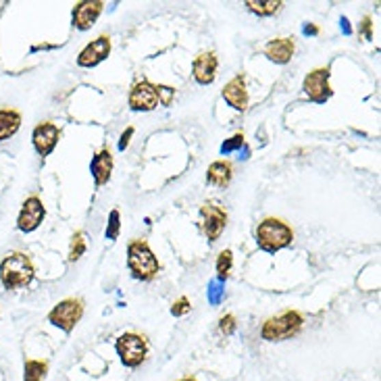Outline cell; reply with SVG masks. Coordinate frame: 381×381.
<instances>
[{"instance_id":"23","label":"cell","mask_w":381,"mask_h":381,"mask_svg":"<svg viewBox=\"0 0 381 381\" xmlns=\"http://www.w3.org/2000/svg\"><path fill=\"white\" fill-rule=\"evenodd\" d=\"M231 265H233V254H231V250H221V254H219V259H217V273H219V279H221V281L229 277Z\"/></svg>"},{"instance_id":"28","label":"cell","mask_w":381,"mask_h":381,"mask_svg":"<svg viewBox=\"0 0 381 381\" xmlns=\"http://www.w3.org/2000/svg\"><path fill=\"white\" fill-rule=\"evenodd\" d=\"M185 313H189V302H187V298H179L177 302H173V306H171V315L181 317V315H185Z\"/></svg>"},{"instance_id":"22","label":"cell","mask_w":381,"mask_h":381,"mask_svg":"<svg viewBox=\"0 0 381 381\" xmlns=\"http://www.w3.org/2000/svg\"><path fill=\"white\" fill-rule=\"evenodd\" d=\"M86 252V240H83V233L81 231H75L73 237H71V246H69V261L75 263L83 257Z\"/></svg>"},{"instance_id":"11","label":"cell","mask_w":381,"mask_h":381,"mask_svg":"<svg viewBox=\"0 0 381 381\" xmlns=\"http://www.w3.org/2000/svg\"><path fill=\"white\" fill-rule=\"evenodd\" d=\"M111 55V38L109 36H98L96 40H92L86 49L77 57L79 67H96Z\"/></svg>"},{"instance_id":"9","label":"cell","mask_w":381,"mask_h":381,"mask_svg":"<svg viewBox=\"0 0 381 381\" xmlns=\"http://www.w3.org/2000/svg\"><path fill=\"white\" fill-rule=\"evenodd\" d=\"M159 92L150 81H137L129 92V107L133 111H155L159 107Z\"/></svg>"},{"instance_id":"29","label":"cell","mask_w":381,"mask_h":381,"mask_svg":"<svg viewBox=\"0 0 381 381\" xmlns=\"http://www.w3.org/2000/svg\"><path fill=\"white\" fill-rule=\"evenodd\" d=\"M133 135V127H127L123 133H121V140H119V150H125L129 146V140Z\"/></svg>"},{"instance_id":"6","label":"cell","mask_w":381,"mask_h":381,"mask_svg":"<svg viewBox=\"0 0 381 381\" xmlns=\"http://www.w3.org/2000/svg\"><path fill=\"white\" fill-rule=\"evenodd\" d=\"M81 315H83V300H79V298H67V300L59 302L49 313V321L55 327H59V329H63V331L69 333V331L75 329V325L79 323Z\"/></svg>"},{"instance_id":"3","label":"cell","mask_w":381,"mask_h":381,"mask_svg":"<svg viewBox=\"0 0 381 381\" xmlns=\"http://www.w3.org/2000/svg\"><path fill=\"white\" fill-rule=\"evenodd\" d=\"M127 267L131 271V275L135 279L142 281H150L157 277L161 265L159 259L155 257V252L150 250V246L144 240H133L127 246Z\"/></svg>"},{"instance_id":"8","label":"cell","mask_w":381,"mask_h":381,"mask_svg":"<svg viewBox=\"0 0 381 381\" xmlns=\"http://www.w3.org/2000/svg\"><path fill=\"white\" fill-rule=\"evenodd\" d=\"M59 137H61V131L55 123L51 121H44V123H38L34 133H31V142H34V148L36 153L44 159V157H49L57 144H59Z\"/></svg>"},{"instance_id":"10","label":"cell","mask_w":381,"mask_h":381,"mask_svg":"<svg viewBox=\"0 0 381 381\" xmlns=\"http://www.w3.org/2000/svg\"><path fill=\"white\" fill-rule=\"evenodd\" d=\"M200 215L205 219V233L209 237V242H217L227 225V213L215 202H205L200 207Z\"/></svg>"},{"instance_id":"24","label":"cell","mask_w":381,"mask_h":381,"mask_svg":"<svg viewBox=\"0 0 381 381\" xmlns=\"http://www.w3.org/2000/svg\"><path fill=\"white\" fill-rule=\"evenodd\" d=\"M121 215H119V211L115 209V211H111V217H109V227H107V237L109 240H117L119 237V227H121Z\"/></svg>"},{"instance_id":"5","label":"cell","mask_w":381,"mask_h":381,"mask_svg":"<svg viewBox=\"0 0 381 381\" xmlns=\"http://www.w3.org/2000/svg\"><path fill=\"white\" fill-rule=\"evenodd\" d=\"M115 348H117V354L121 356V363L129 369L140 367L146 360V354H148L146 340L137 336V333H123V336H119Z\"/></svg>"},{"instance_id":"13","label":"cell","mask_w":381,"mask_h":381,"mask_svg":"<svg viewBox=\"0 0 381 381\" xmlns=\"http://www.w3.org/2000/svg\"><path fill=\"white\" fill-rule=\"evenodd\" d=\"M105 9V3H101V0H86V3H77L75 9H73V25L81 31L90 29L94 23H96V19L101 17Z\"/></svg>"},{"instance_id":"27","label":"cell","mask_w":381,"mask_h":381,"mask_svg":"<svg viewBox=\"0 0 381 381\" xmlns=\"http://www.w3.org/2000/svg\"><path fill=\"white\" fill-rule=\"evenodd\" d=\"M219 329H221V333H225V336H231V333L235 331V317H233V315H225V317H221V321H219Z\"/></svg>"},{"instance_id":"14","label":"cell","mask_w":381,"mask_h":381,"mask_svg":"<svg viewBox=\"0 0 381 381\" xmlns=\"http://www.w3.org/2000/svg\"><path fill=\"white\" fill-rule=\"evenodd\" d=\"M223 98L229 107H233L235 111H246L248 107V90H246V79L244 75H235L233 79H229L223 88Z\"/></svg>"},{"instance_id":"1","label":"cell","mask_w":381,"mask_h":381,"mask_svg":"<svg viewBox=\"0 0 381 381\" xmlns=\"http://www.w3.org/2000/svg\"><path fill=\"white\" fill-rule=\"evenodd\" d=\"M34 279V265L25 252H9L0 263V281L7 290L25 288Z\"/></svg>"},{"instance_id":"21","label":"cell","mask_w":381,"mask_h":381,"mask_svg":"<svg viewBox=\"0 0 381 381\" xmlns=\"http://www.w3.org/2000/svg\"><path fill=\"white\" fill-rule=\"evenodd\" d=\"M46 371H49V363L46 360H25L23 367V381H44Z\"/></svg>"},{"instance_id":"31","label":"cell","mask_w":381,"mask_h":381,"mask_svg":"<svg viewBox=\"0 0 381 381\" xmlns=\"http://www.w3.org/2000/svg\"><path fill=\"white\" fill-rule=\"evenodd\" d=\"M304 34H313V36H315V34H319V27H315V25H306V27H304Z\"/></svg>"},{"instance_id":"19","label":"cell","mask_w":381,"mask_h":381,"mask_svg":"<svg viewBox=\"0 0 381 381\" xmlns=\"http://www.w3.org/2000/svg\"><path fill=\"white\" fill-rule=\"evenodd\" d=\"M21 125V115L13 109H0V142L9 140L17 133Z\"/></svg>"},{"instance_id":"12","label":"cell","mask_w":381,"mask_h":381,"mask_svg":"<svg viewBox=\"0 0 381 381\" xmlns=\"http://www.w3.org/2000/svg\"><path fill=\"white\" fill-rule=\"evenodd\" d=\"M44 217H46V209H44L42 200L38 196H29L23 202V207H21V213H19V219H17V227L21 231L29 233V231L40 227Z\"/></svg>"},{"instance_id":"4","label":"cell","mask_w":381,"mask_h":381,"mask_svg":"<svg viewBox=\"0 0 381 381\" xmlns=\"http://www.w3.org/2000/svg\"><path fill=\"white\" fill-rule=\"evenodd\" d=\"M302 323H304V319L298 311H285V313L265 321V325L261 329V336L267 342H281L285 338L296 336Z\"/></svg>"},{"instance_id":"17","label":"cell","mask_w":381,"mask_h":381,"mask_svg":"<svg viewBox=\"0 0 381 381\" xmlns=\"http://www.w3.org/2000/svg\"><path fill=\"white\" fill-rule=\"evenodd\" d=\"M90 171H92V177H94V181H96V185H105L113 173V155L107 148L96 153L90 163Z\"/></svg>"},{"instance_id":"25","label":"cell","mask_w":381,"mask_h":381,"mask_svg":"<svg viewBox=\"0 0 381 381\" xmlns=\"http://www.w3.org/2000/svg\"><path fill=\"white\" fill-rule=\"evenodd\" d=\"M157 92H159V103L163 107H169L171 101H173V96H175V90L169 88V86H157Z\"/></svg>"},{"instance_id":"7","label":"cell","mask_w":381,"mask_h":381,"mask_svg":"<svg viewBox=\"0 0 381 381\" xmlns=\"http://www.w3.org/2000/svg\"><path fill=\"white\" fill-rule=\"evenodd\" d=\"M302 90H304V94H306V96H308L313 103H325V101H329V96H331L329 69H327V67H321V69L311 71V73L304 77Z\"/></svg>"},{"instance_id":"32","label":"cell","mask_w":381,"mask_h":381,"mask_svg":"<svg viewBox=\"0 0 381 381\" xmlns=\"http://www.w3.org/2000/svg\"><path fill=\"white\" fill-rule=\"evenodd\" d=\"M179 381H196V379H192V377H183V379H179Z\"/></svg>"},{"instance_id":"15","label":"cell","mask_w":381,"mask_h":381,"mask_svg":"<svg viewBox=\"0 0 381 381\" xmlns=\"http://www.w3.org/2000/svg\"><path fill=\"white\" fill-rule=\"evenodd\" d=\"M294 51H296V44H294L292 38H275L267 44L265 55H267L269 61H273L277 65H285V63L292 61Z\"/></svg>"},{"instance_id":"20","label":"cell","mask_w":381,"mask_h":381,"mask_svg":"<svg viewBox=\"0 0 381 381\" xmlns=\"http://www.w3.org/2000/svg\"><path fill=\"white\" fill-rule=\"evenodd\" d=\"M283 3H279V0H248L246 7L250 13L259 15V17H271L275 15L279 9H281Z\"/></svg>"},{"instance_id":"2","label":"cell","mask_w":381,"mask_h":381,"mask_svg":"<svg viewBox=\"0 0 381 381\" xmlns=\"http://www.w3.org/2000/svg\"><path fill=\"white\" fill-rule=\"evenodd\" d=\"M257 244L261 250L265 252H277L285 246H290L294 240V231L292 227H288L283 221L275 219V217H267L263 223H259L257 231Z\"/></svg>"},{"instance_id":"16","label":"cell","mask_w":381,"mask_h":381,"mask_svg":"<svg viewBox=\"0 0 381 381\" xmlns=\"http://www.w3.org/2000/svg\"><path fill=\"white\" fill-rule=\"evenodd\" d=\"M217 65H219V61H217L215 53H202V55H198L196 61H194V67H192L194 79L200 86L213 83L215 81V75H217Z\"/></svg>"},{"instance_id":"30","label":"cell","mask_w":381,"mask_h":381,"mask_svg":"<svg viewBox=\"0 0 381 381\" xmlns=\"http://www.w3.org/2000/svg\"><path fill=\"white\" fill-rule=\"evenodd\" d=\"M363 31H365V36L371 40V17H365V19H363Z\"/></svg>"},{"instance_id":"18","label":"cell","mask_w":381,"mask_h":381,"mask_svg":"<svg viewBox=\"0 0 381 381\" xmlns=\"http://www.w3.org/2000/svg\"><path fill=\"white\" fill-rule=\"evenodd\" d=\"M231 177H233V169L231 163L227 161H215L207 171V181L217 187H227L231 183Z\"/></svg>"},{"instance_id":"26","label":"cell","mask_w":381,"mask_h":381,"mask_svg":"<svg viewBox=\"0 0 381 381\" xmlns=\"http://www.w3.org/2000/svg\"><path fill=\"white\" fill-rule=\"evenodd\" d=\"M244 144V135L242 133H235L233 137H229L225 144L221 146V153L225 155V153H231V150H235V148H240Z\"/></svg>"}]
</instances>
